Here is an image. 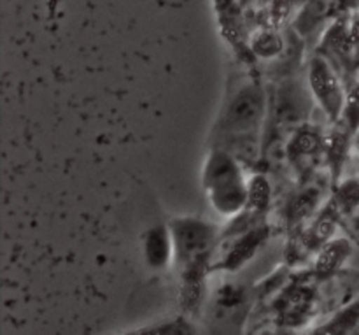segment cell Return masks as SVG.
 <instances>
[{"instance_id": "obj_1", "label": "cell", "mask_w": 359, "mask_h": 335, "mask_svg": "<svg viewBox=\"0 0 359 335\" xmlns=\"http://www.w3.org/2000/svg\"><path fill=\"white\" fill-rule=\"evenodd\" d=\"M269 112L270 98L265 86L256 79L241 83L224 98L214 125L217 143L212 147L226 150L242 164L252 162L259 153V140Z\"/></svg>"}, {"instance_id": "obj_2", "label": "cell", "mask_w": 359, "mask_h": 335, "mask_svg": "<svg viewBox=\"0 0 359 335\" xmlns=\"http://www.w3.org/2000/svg\"><path fill=\"white\" fill-rule=\"evenodd\" d=\"M202 186L210 207L219 216L235 220L248 211L249 178L244 164L221 147H210L202 167Z\"/></svg>"}, {"instance_id": "obj_3", "label": "cell", "mask_w": 359, "mask_h": 335, "mask_svg": "<svg viewBox=\"0 0 359 335\" xmlns=\"http://www.w3.org/2000/svg\"><path fill=\"white\" fill-rule=\"evenodd\" d=\"M175 253V265L186 267L210 263L219 228L200 216H174L168 220Z\"/></svg>"}, {"instance_id": "obj_4", "label": "cell", "mask_w": 359, "mask_h": 335, "mask_svg": "<svg viewBox=\"0 0 359 335\" xmlns=\"http://www.w3.org/2000/svg\"><path fill=\"white\" fill-rule=\"evenodd\" d=\"M312 104L314 98L309 84L304 86L298 81H284L270 98V114L279 129H291L294 132L305 125L311 116Z\"/></svg>"}, {"instance_id": "obj_5", "label": "cell", "mask_w": 359, "mask_h": 335, "mask_svg": "<svg viewBox=\"0 0 359 335\" xmlns=\"http://www.w3.org/2000/svg\"><path fill=\"white\" fill-rule=\"evenodd\" d=\"M307 84L312 98L321 107L330 121H339L346 112L347 100L342 83L337 77L335 70L323 58H314L309 65Z\"/></svg>"}, {"instance_id": "obj_6", "label": "cell", "mask_w": 359, "mask_h": 335, "mask_svg": "<svg viewBox=\"0 0 359 335\" xmlns=\"http://www.w3.org/2000/svg\"><path fill=\"white\" fill-rule=\"evenodd\" d=\"M140 253H142L144 263L151 270H167L168 267L175 265L174 242L168 223L151 225L140 237Z\"/></svg>"}, {"instance_id": "obj_7", "label": "cell", "mask_w": 359, "mask_h": 335, "mask_svg": "<svg viewBox=\"0 0 359 335\" xmlns=\"http://www.w3.org/2000/svg\"><path fill=\"white\" fill-rule=\"evenodd\" d=\"M269 232L265 227H249L244 230L233 232V242L228 248L226 255L221 260L219 269L237 270L255 256V253L262 248L263 241L266 239Z\"/></svg>"}, {"instance_id": "obj_8", "label": "cell", "mask_w": 359, "mask_h": 335, "mask_svg": "<svg viewBox=\"0 0 359 335\" xmlns=\"http://www.w3.org/2000/svg\"><path fill=\"white\" fill-rule=\"evenodd\" d=\"M354 244L347 237H333L318 249L314 269L319 276H333L351 262Z\"/></svg>"}, {"instance_id": "obj_9", "label": "cell", "mask_w": 359, "mask_h": 335, "mask_svg": "<svg viewBox=\"0 0 359 335\" xmlns=\"http://www.w3.org/2000/svg\"><path fill=\"white\" fill-rule=\"evenodd\" d=\"M359 327V301L346 306L318 327L312 335H354Z\"/></svg>"}, {"instance_id": "obj_10", "label": "cell", "mask_w": 359, "mask_h": 335, "mask_svg": "<svg viewBox=\"0 0 359 335\" xmlns=\"http://www.w3.org/2000/svg\"><path fill=\"white\" fill-rule=\"evenodd\" d=\"M323 147V137L316 130L309 129V125L300 126L293 132V139L290 143V153L293 157H311Z\"/></svg>"}, {"instance_id": "obj_11", "label": "cell", "mask_w": 359, "mask_h": 335, "mask_svg": "<svg viewBox=\"0 0 359 335\" xmlns=\"http://www.w3.org/2000/svg\"><path fill=\"white\" fill-rule=\"evenodd\" d=\"M272 197V186L269 179L262 174L249 178V213H265Z\"/></svg>"}, {"instance_id": "obj_12", "label": "cell", "mask_w": 359, "mask_h": 335, "mask_svg": "<svg viewBox=\"0 0 359 335\" xmlns=\"http://www.w3.org/2000/svg\"><path fill=\"white\" fill-rule=\"evenodd\" d=\"M126 335H198L195 327L188 322L186 316H179V318L172 320V322L158 323V325L146 327V329L135 330Z\"/></svg>"}, {"instance_id": "obj_13", "label": "cell", "mask_w": 359, "mask_h": 335, "mask_svg": "<svg viewBox=\"0 0 359 335\" xmlns=\"http://www.w3.org/2000/svg\"><path fill=\"white\" fill-rule=\"evenodd\" d=\"M337 214L344 216L349 214L351 211L359 207V183L358 181H346L337 188L335 199H333Z\"/></svg>"}, {"instance_id": "obj_14", "label": "cell", "mask_w": 359, "mask_h": 335, "mask_svg": "<svg viewBox=\"0 0 359 335\" xmlns=\"http://www.w3.org/2000/svg\"><path fill=\"white\" fill-rule=\"evenodd\" d=\"M316 206H318V193L311 192V190H305V192L297 195V199H293V202H291V220H302V218L309 216Z\"/></svg>"}, {"instance_id": "obj_15", "label": "cell", "mask_w": 359, "mask_h": 335, "mask_svg": "<svg viewBox=\"0 0 359 335\" xmlns=\"http://www.w3.org/2000/svg\"><path fill=\"white\" fill-rule=\"evenodd\" d=\"M339 225L344 230L346 237L359 249V207L339 218Z\"/></svg>"}, {"instance_id": "obj_16", "label": "cell", "mask_w": 359, "mask_h": 335, "mask_svg": "<svg viewBox=\"0 0 359 335\" xmlns=\"http://www.w3.org/2000/svg\"><path fill=\"white\" fill-rule=\"evenodd\" d=\"M283 49V42H280L279 37L272 34H263L262 37L256 41V51L262 56H273Z\"/></svg>"}, {"instance_id": "obj_17", "label": "cell", "mask_w": 359, "mask_h": 335, "mask_svg": "<svg viewBox=\"0 0 359 335\" xmlns=\"http://www.w3.org/2000/svg\"><path fill=\"white\" fill-rule=\"evenodd\" d=\"M353 146H354V150H356V153H359V126H358L356 133H354V139H353Z\"/></svg>"}, {"instance_id": "obj_18", "label": "cell", "mask_w": 359, "mask_h": 335, "mask_svg": "<svg viewBox=\"0 0 359 335\" xmlns=\"http://www.w3.org/2000/svg\"><path fill=\"white\" fill-rule=\"evenodd\" d=\"M266 335H291V334H286V332H269Z\"/></svg>"}, {"instance_id": "obj_19", "label": "cell", "mask_w": 359, "mask_h": 335, "mask_svg": "<svg viewBox=\"0 0 359 335\" xmlns=\"http://www.w3.org/2000/svg\"><path fill=\"white\" fill-rule=\"evenodd\" d=\"M358 267H359V263H358Z\"/></svg>"}]
</instances>
